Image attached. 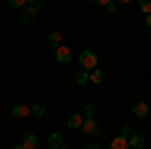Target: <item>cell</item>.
Listing matches in <instances>:
<instances>
[{"label":"cell","instance_id":"5bb4252c","mask_svg":"<svg viewBox=\"0 0 151 149\" xmlns=\"http://www.w3.org/2000/svg\"><path fill=\"white\" fill-rule=\"evenodd\" d=\"M45 111H47V109H45V105H40V103H35L32 107H30V113L35 115V117H42Z\"/></svg>","mask_w":151,"mask_h":149},{"label":"cell","instance_id":"7402d4cb","mask_svg":"<svg viewBox=\"0 0 151 149\" xmlns=\"http://www.w3.org/2000/svg\"><path fill=\"white\" fill-rule=\"evenodd\" d=\"M87 147H89V149H99L101 145H99V143H95V141H93V143H87Z\"/></svg>","mask_w":151,"mask_h":149},{"label":"cell","instance_id":"484cf974","mask_svg":"<svg viewBox=\"0 0 151 149\" xmlns=\"http://www.w3.org/2000/svg\"><path fill=\"white\" fill-rule=\"evenodd\" d=\"M149 38H151V35H149Z\"/></svg>","mask_w":151,"mask_h":149},{"label":"cell","instance_id":"7c38bea8","mask_svg":"<svg viewBox=\"0 0 151 149\" xmlns=\"http://www.w3.org/2000/svg\"><path fill=\"white\" fill-rule=\"evenodd\" d=\"M103 79H105V73L101 69H97V67H95V69L91 71V75H89V81H91V83H95V85H101V83H103Z\"/></svg>","mask_w":151,"mask_h":149},{"label":"cell","instance_id":"603a6c76","mask_svg":"<svg viewBox=\"0 0 151 149\" xmlns=\"http://www.w3.org/2000/svg\"><path fill=\"white\" fill-rule=\"evenodd\" d=\"M117 4H129V2H131V0H115Z\"/></svg>","mask_w":151,"mask_h":149},{"label":"cell","instance_id":"d4e9b609","mask_svg":"<svg viewBox=\"0 0 151 149\" xmlns=\"http://www.w3.org/2000/svg\"><path fill=\"white\" fill-rule=\"evenodd\" d=\"M28 4H38V0H28Z\"/></svg>","mask_w":151,"mask_h":149},{"label":"cell","instance_id":"9c48e42d","mask_svg":"<svg viewBox=\"0 0 151 149\" xmlns=\"http://www.w3.org/2000/svg\"><path fill=\"white\" fill-rule=\"evenodd\" d=\"M83 121H85V117L81 113H73L67 121V127L69 129H79V127H83Z\"/></svg>","mask_w":151,"mask_h":149},{"label":"cell","instance_id":"6da1fadb","mask_svg":"<svg viewBox=\"0 0 151 149\" xmlns=\"http://www.w3.org/2000/svg\"><path fill=\"white\" fill-rule=\"evenodd\" d=\"M38 10H40V4H30V6H24L22 12H20V22L22 24H32L38 16Z\"/></svg>","mask_w":151,"mask_h":149},{"label":"cell","instance_id":"7a4b0ae2","mask_svg":"<svg viewBox=\"0 0 151 149\" xmlns=\"http://www.w3.org/2000/svg\"><path fill=\"white\" fill-rule=\"evenodd\" d=\"M97 60L99 58H97V55H95L93 50H83L81 55H79V65L87 71H93L97 67Z\"/></svg>","mask_w":151,"mask_h":149},{"label":"cell","instance_id":"52a82bcc","mask_svg":"<svg viewBox=\"0 0 151 149\" xmlns=\"http://www.w3.org/2000/svg\"><path fill=\"white\" fill-rule=\"evenodd\" d=\"M48 147L50 149H58V147H69L65 141H63V137H60V133H52L50 137H48Z\"/></svg>","mask_w":151,"mask_h":149},{"label":"cell","instance_id":"44dd1931","mask_svg":"<svg viewBox=\"0 0 151 149\" xmlns=\"http://www.w3.org/2000/svg\"><path fill=\"white\" fill-rule=\"evenodd\" d=\"M93 2H95V4H99V6H107L111 0H93Z\"/></svg>","mask_w":151,"mask_h":149},{"label":"cell","instance_id":"8992f818","mask_svg":"<svg viewBox=\"0 0 151 149\" xmlns=\"http://www.w3.org/2000/svg\"><path fill=\"white\" fill-rule=\"evenodd\" d=\"M145 147V137L141 133H131L129 135V149H143Z\"/></svg>","mask_w":151,"mask_h":149},{"label":"cell","instance_id":"30bf717a","mask_svg":"<svg viewBox=\"0 0 151 149\" xmlns=\"http://www.w3.org/2000/svg\"><path fill=\"white\" fill-rule=\"evenodd\" d=\"M12 115L18 117V119H24V117H28V115H32V113H30L28 105H14L12 107Z\"/></svg>","mask_w":151,"mask_h":149},{"label":"cell","instance_id":"e0dca14e","mask_svg":"<svg viewBox=\"0 0 151 149\" xmlns=\"http://www.w3.org/2000/svg\"><path fill=\"white\" fill-rule=\"evenodd\" d=\"M97 115V107L95 105H87L85 107V117H95Z\"/></svg>","mask_w":151,"mask_h":149},{"label":"cell","instance_id":"277c9868","mask_svg":"<svg viewBox=\"0 0 151 149\" xmlns=\"http://www.w3.org/2000/svg\"><path fill=\"white\" fill-rule=\"evenodd\" d=\"M70 58H73V53H70L69 46L58 45L55 48V60H58V63H70Z\"/></svg>","mask_w":151,"mask_h":149},{"label":"cell","instance_id":"cb8c5ba5","mask_svg":"<svg viewBox=\"0 0 151 149\" xmlns=\"http://www.w3.org/2000/svg\"><path fill=\"white\" fill-rule=\"evenodd\" d=\"M145 22H147V26L151 28V14H147V20H145Z\"/></svg>","mask_w":151,"mask_h":149},{"label":"cell","instance_id":"4fadbf2b","mask_svg":"<svg viewBox=\"0 0 151 149\" xmlns=\"http://www.w3.org/2000/svg\"><path fill=\"white\" fill-rule=\"evenodd\" d=\"M60 40H63V35H60V32H57V30L48 35V45L52 46V48H57V46L60 45Z\"/></svg>","mask_w":151,"mask_h":149},{"label":"cell","instance_id":"3957f363","mask_svg":"<svg viewBox=\"0 0 151 149\" xmlns=\"http://www.w3.org/2000/svg\"><path fill=\"white\" fill-rule=\"evenodd\" d=\"M83 131H85V135H99V133H101V127H99V123H97L95 117H85V121H83Z\"/></svg>","mask_w":151,"mask_h":149},{"label":"cell","instance_id":"d6986e66","mask_svg":"<svg viewBox=\"0 0 151 149\" xmlns=\"http://www.w3.org/2000/svg\"><path fill=\"white\" fill-rule=\"evenodd\" d=\"M105 8H107V10H109V12H111V14H113V12L117 10V2H115V0H111V2H109V4H107Z\"/></svg>","mask_w":151,"mask_h":149},{"label":"cell","instance_id":"2e32d148","mask_svg":"<svg viewBox=\"0 0 151 149\" xmlns=\"http://www.w3.org/2000/svg\"><path fill=\"white\" fill-rule=\"evenodd\" d=\"M139 8L145 14H151V0H139Z\"/></svg>","mask_w":151,"mask_h":149},{"label":"cell","instance_id":"9a60e30c","mask_svg":"<svg viewBox=\"0 0 151 149\" xmlns=\"http://www.w3.org/2000/svg\"><path fill=\"white\" fill-rule=\"evenodd\" d=\"M77 85H79V87H83V85H87V81H89V75H87V69H83L81 73H79V75H77Z\"/></svg>","mask_w":151,"mask_h":149},{"label":"cell","instance_id":"ac0fdd59","mask_svg":"<svg viewBox=\"0 0 151 149\" xmlns=\"http://www.w3.org/2000/svg\"><path fill=\"white\" fill-rule=\"evenodd\" d=\"M10 4L14 6V8H22V6L28 4V0H10Z\"/></svg>","mask_w":151,"mask_h":149},{"label":"cell","instance_id":"8fae6325","mask_svg":"<svg viewBox=\"0 0 151 149\" xmlns=\"http://www.w3.org/2000/svg\"><path fill=\"white\" fill-rule=\"evenodd\" d=\"M111 147L113 149H129V139L125 135H119L111 141Z\"/></svg>","mask_w":151,"mask_h":149},{"label":"cell","instance_id":"ba28073f","mask_svg":"<svg viewBox=\"0 0 151 149\" xmlns=\"http://www.w3.org/2000/svg\"><path fill=\"white\" fill-rule=\"evenodd\" d=\"M131 111H133V115H137V117H147V113H149V105L143 103V101H137V103L131 107Z\"/></svg>","mask_w":151,"mask_h":149},{"label":"cell","instance_id":"5b68a950","mask_svg":"<svg viewBox=\"0 0 151 149\" xmlns=\"http://www.w3.org/2000/svg\"><path fill=\"white\" fill-rule=\"evenodd\" d=\"M36 145H38V135L28 133V135L22 137V143H18V145H14V147L16 149H35Z\"/></svg>","mask_w":151,"mask_h":149},{"label":"cell","instance_id":"ffe728a7","mask_svg":"<svg viewBox=\"0 0 151 149\" xmlns=\"http://www.w3.org/2000/svg\"><path fill=\"white\" fill-rule=\"evenodd\" d=\"M131 133H133V131H131V127H129V125H125V127H123V135H125V137H129Z\"/></svg>","mask_w":151,"mask_h":149}]
</instances>
